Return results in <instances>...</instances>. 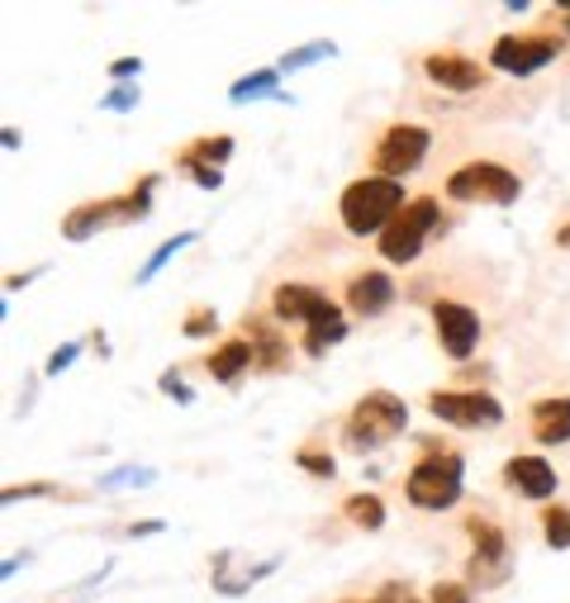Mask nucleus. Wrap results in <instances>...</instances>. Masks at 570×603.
<instances>
[{
	"label": "nucleus",
	"instance_id": "obj_5",
	"mask_svg": "<svg viewBox=\"0 0 570 603\" xmlns=\"http://www.w3.org/2000/svg\"><path fill=\"white\" fill-rule=\"evenodd\" d=\"M523 191V181L499 162H470L447 177V195L461 205H513Z\"/></svg>",
	"mask_w": 570,
	"mask_h": 603
},
{
	"label": "nucleus",
	"instance_id": "obj_14",
	"mask_svg": "<svg viewBox=\"0 0 570 603\" xmlns=\"http://www.w3.org/2000/svg\"><path fill=\"white\" fill-rule=\"evenodd\" d=\"M504 480L523 499H551L556 494V470H551V462H542V456H513L504 466Z\"/></svg>",
	"mask_w": 570,
	"mask_h": 603
},
{
	"label": "nucleus",
	"instance_id": "obj_11",
	"mask_svg": "<svg viewBox=\"0 0 570 603\" xmlns=\"http://www.w3.org/2000/svg\"><path fill=\"white\" fill-rule=\"evenodd\" d=\"M423 71L433 86H447V91H480L485 86V67H476L461 53H433L423 57Z\"/></svg>",
	"mask_w": 570,
	"mask_h": 603
},
{
	"label": "nucleus",
	"instance_id": "obj_30",
	"mask_svg": "<svg viewBox=\"0 0 570 603\" xmlns=\"http://www.w3.org/2000/svg\"><path fill=\"white\" fill-rule=\"evenodd\" d=\"M138 67H142V62H138V57H119V62H114L110 71H114V77H119V81H124V77H134V71H138Z\"/></svg>",
	"mask_w": 570,
	"mask_h": 603
},
{
	"label": "nucleus",
	"instance_id": "obj_4",
	"mask_svg": "<svg viewBox=\"0 0 570 603\" xmlns=\"http://www.w3.org/2000/svg\"><path fill=\"white\" fill-rule=\"evenodd\" d=\"M437 219H442V209H437L433 195L409 200V205L380 228V257H385V262H399V266L413 262L419 248H423V238L437 228Z\"/></svg>",
	"mask_w": 570,
	"mask_h": 603
},
{
	"label": "nucleus",
	"instance_id": "obj_13",
	"mask_svg": "<svg viewBox=\"0 0 570 603\" xmlns=\"http://www.w3.org/2000/svg\"><path fill=\"white\" fill-rule=\"evenodd\" d=\"M390 299H395V285L385 271H362V276L347 285V309L356 319H376V314L390 309Z\"/></svg>",
	"mask_w": 570,
	"mask_h": 603
},
{
	"label": "nucleus",
	"instance_id": "obj_20",
	"mask_svg": "<svg viewBox=\"0 0 570 603\" xmlns=\"http://www.w3.org/2000/svg\"><path fill=\"white\" fill-rule=\"evenodd\" d=\"M191 242H195V234H176L171 242H162V248H157V252L148 257V266L138 271V285H148V281L157 276V271H162V266H167V262H171V257H176L181 248H191Z\"/></svg>",
	"mask_w": 570,
	"mask_h": 603
},
{
	"label": "nucleus",
	"instance_id": "obj_8",
	"mask_svg": "<svg viewBox=\"0 0 570 603\" xmlns=\"http://www.w3.org/2000/svg\"><path fill=\"white\" fill-rule=\"evenodd\" d=\"M428 409H433V419L452 423V428H494V423H504V409H499V399H490V395L433 390Z\"/></svg>",
	"mask_w": 570,
	"mask_h": 603
},
{
	"label": "nucleus",
	"instance_id": "obj_23",
	"mask_svg": "<svg viewBox=\"0 0 570 603\" xmlns=\"http://www.w3.org/2000/svg\"><path fill=\"white\" fill-rule=\"evenodd\" d=\"M228 152H233V138H228V134H219V138H200L195 143V152H185V157H195V162H224V157Z\"/></svg>",
	"mask_w": 570,
	"mask_h": 603
},
{
	"label": "nucleus",
	"instance_id": "obj_10",
	"mask_svg": "<svg viewBox=\"0 0 570 603\" xmlns=\"http://www.w3.org/2000/svg\"><path fill=\"white\" fill-rule=\"evenodd\" d=\"M466 533L476 542V556H470V576H476V584H499L509 576L504 533H499L490 519H466Z\"/></svg>",
	"mask_w": 570,
	"mask_h": 603
},
{
	"label": "nucleus",
	"instance_id": "obj_31",
	"mask_svg": "<svg viewBox=\"0 0 570 603\" xmlns=\"http://www.w3.org/2000/svg\"><path fill=\"white\" fill-rule=\"evenodd\" d=\"M162 390H167V395H176V399H191V390H185V385H181L176 376H162Z\"/></svg>",
	"mask_w": 570,
	"mask_h": 603
},
{
	"label": "nucleus",
	"instance_id": "obj_22",
	"mask_svg": "<svg viewBox=\"0 0 570 603\" xmlns=\"http://www.w3.org/2000/svg\"><path fill=\"white\" fill-rule=\"evenodd\" d=\"M333 53H338L333 43H305V48H295V53H285V57H281V71H295V67L319 62V57H333Z\"/></svg>",
	"mask_w": 570,
	"mask_h": 603
},
{
	"label": "nucleus",
	"instance_id": "obj_27",
	"mask_svg": "<svg viewBox=\"0 0 570 603\" xmlns=\"http://www.w3.org/2000/svg\"><path fill=\"white\" fill-rule=\"evenodd\" d=\"M299 466L314 470V476H333V456H319V452H299Z\"/></svg>",
	"mask_w": 570,
	"mask_h": 603
},
{
	"label": "nucleus",
	"instance_id": "obj_3",
	"mask_svg": "<svg viewBox=\"0 0 570 603\" xmlns=\"http://www.w3.org/2000/svg\"><path fill=\"white\" fill-rule=\"evenodd\" d=\"M409 504L419 509H452L461 499V456L456 452H428L419 466L409 470V485H404Z\"/></svg>",
	"mask_w": 570,
	"mask_h": 603
},
{
	"label": "nucleus",
	"instance_id": "obj_28",
	"mask_svg": "<svg viewBox=\"0 0 570 603\" xmlns=\"http://www.w3.org/2000/svg\"><path fill=\"white\" fill-rule=\"evenodd\" d=\"M77 352H81L77 342H67V348H57V352L48 356V371H53V376H57V371H67L71 362H77Z\"/></svg>",
	"mask_w": 570,
	"mask_h": 603
},
{
	"label": "nucleus",
	"instance_id": "obj_25",
	"mask_svg": "<svg viewBox=\"0 0 570 603\" xmlns=\"http://www.w3.org/2000/svg\"><path fill=\"white\" fill-rule=\"evenodd\" d=\"M181 333H185V338H205V333H214V309H195L191 319L181 323Z\"/></svg>",
	"mask_w": 570,
	"mask_h": 603
},
{
	"label": "nucleus",
	"instance_id": "obj_1",
	"mask_svg": "<svg viewBox=\"0 0 570 603\" xmlns=\"http://www.w3.org/2000/svg\"><path fill=\"white\" fill-rule=\"evenodd\" d=\"M404 205H409L404 181H390V177H362V181H352L338 200L342 224H347V234H356V238H366V234L380 238V228L390 224Z\"/></svg>",
	"mask_w": 570,
	"mask_h": 603
},
{
	"label": "nucleus",
	"instance_id": "obj_18",
	"mask_svg": "<svg viewBox=\"0 0 570 603\" xmlns=\"http://www.w3.org/2000/svg\"><path fill=\"white\" fill-rule=\"evenodd\" d=\"M342 513L356 523V527H366V533H376V527H385V504L376 494H352L347 504H342Z\"/></svg>",
	"mask_w": 570,
	"mask_h": 603
},
{
	"label": "nucleus",
	"instance_id": "obj_6",
	"mask_svg": "<svg viewBox=\"0 0 570 603\" xmlns=\"http://www.w3.org/2000/svg\"><path fill=\"white\" fill-rule=\"evenodd\" d=\"M428 143H433V138H428V128H419V124L385 128L380 143H376V171H380V177H390V181L409 177V171L428 157Z\"/></svg>",
	"mask_w": 570,
	"mask_h": 603
},
{
	"label": "nucleus",
	"instance_id": "obj_26",
	"mask_svg": "<svg viewBox=\"0 0 570 603\" xmlns=\"http://www.w3.org/2000/svg\"><path fill=\"white\" fill-rule=\"evenodd\" d=\"M433 603H470V590L466 584H452V580H442V584H433V594H428Z\"/></svg>",
	"mask_w": 570,
	"mask_h": 603
},
{
	"label": "nucleus",
	"instance_id": "obj_33",
	"mask_svg": "<svg viewBox=\"0 0 570 603\" xmlns=\"http://www.w3.org/2000/svg\"><path fill=\"white\" fill-rule=\"evenodd\" d=\"M376 603H395V599H390V594H385V599H376Z\"/></svg>",
	"mask_w": 570,
	"mask_h": 603
},
{
	"label": "nucleus",
	"instance_id": "obj_34",
	"mask_svg": "<svg viewBox=\"0 0 570 603\" xmlns=\"http://www.w3.org/2000/svg\"><path fill=\"white\" fill-rule=\"evenodd\" d=\"M566 29H570V20H566Z\"/></svg>",
	"mask_w": 570,
	"mask_h": 603
},
{
	"label": "nucleus",
	"instance_id": "obj_12",
	"mask_svg": "<svg viewBox=\"0 0 570 603\" xmlns=\"http://www.w3.org/2000/svg\"><path fill=\"white\" fill-rule=\"evenodd\" d=\"M271 309H276V319H285V323H314V319H323V314L338 309V305H333V299H323L319 291H309V285H276Z\"/></svg>",
	"mask_w": 570,
	"mask_h": 603
},
{
	"label": "nucleus",
	"instance_id": "obj_2",
	"mask_svg": "<svg viewBox=\"0 0 570 603\" xmlns=\"http://www.w3.org/2000/svg\"><path fill=\"white\" fill-rule=\"evenodd\" d=\"M409 428V409L399 395H366L356 399V409L347 413V428H342V437H347V447L356 452H371V447H385V442H395L399 433Z\"/></svg>",
	"mask_w": 570,
	"mask_h": 603
},
{
	"label": "nucleus",
	"instance_id": "obj_21",
	"mask_svg": "<svg viewBox=\"0 0 570 603\" xmlns=\"http://www.w3.org/2000/svg\"><path fill=\"white\" fill-rule=\"evenodd\" d=\"M276 71L281 67H266V71H256V77H242V81H233V100H252V95H266V91H276Z\"/></svg>",
	"mask_w": 570,
	"mask_h": 603
},
{
	"label": "nucleus",
	"instance_id": "obj_7",
	"mask_svg": "<svg viewBox=\"0 0 570 603\" xmlns=\"http://www.w3.org/2000/svg\"><path fill=\"white\" fill-rule=\"evenodd\" d=\"M561 53V38L556 34H533V38H499L490 48V67L509 71V77H533V71L551 67V57Z\"/></svg>",
	"mask_w": 570,
	"mask_h": 603
},
{
	"label": "nucleus",
	"instance_id": "obj_29",
	"mask_svg": "<svg viewBox=\"0 0 570 603\" xmlns=\"http://www.w3.org/2000/svg\"><path fill=\"white\" fill-rule=\"evenodd\" d=\"M105 105H110V110H134V105H138V91H134V86H119V91H110Z\"/></svg>",
	"mask_w": 570,
	"mask_h": 603
},
{
	"label": "nucleus",
	"instance_id": "obj_9",
	"mask_svg": "<svg viewBox=\"0 0 570 603\" xmlns=\"http://www.w3.org/2000/svg\"><path fill=\"white\" fill-rule=\"evenodd\" d=\"M433 323H437L442 352H447L452 362H466V356L476 352V342H480V319H476V309L442 299V305H433Z\"/></svg>",
	"mask_w": 570,
	"mask_h": 603
},
{
	"label": "nucleus",
	"instance_id": "obj_16",
	"mask_svg": "<svg viewBox=\"0 0 570 603\" xmlns=\"http://www.w3.org/2000/svg\"><path fill=\"white\" fill-rule=\"evenodd\" d=\"M252 362H256L252 342H248V338H233V342H224V348L209 356V376L228 385V380H238V376H242V371H248Z\"/></svg>",
	"mask_w": 570,
	"mask_h": 603
},
{
	"label": "nucleus",
	"instance_id": "obj_32",
	"mask_svg": "<svg viewBox=\"0 0 570 603\" xmlns=\"http://www.w3.org/2000/svg\"><path fill=\"white\" fill-rule=\"evenodd\" d=\"M556 242H561V248H570V228H561V234H556Z\"/></svg>",
	"mask_w": 570,
	"mask_h": 603
},
{
	"label": "nucleus",
	"instance_id": "obj_19",
	"mask_svg": "<svg viewBox=\"0 0 570 603\" xmlns=\"http://www.w3.org/2000/svg\"><path fill=\"white\" fill-rule=\"evenodd\" d=\"M542 537H547V547L566 551V547H570V509L551 504L547 513H542Z\"/></svg>",
	"mask_w": 570,
	"mask_h": 603
},
{
	"label": "nucleus",
	"instance_id": "obj_24",
	"mask_svg": "<svg viewBox=\"0 0 570 603\" xmlns=\"http://www.w3.org/2000/svg\"><path fill=\"white\" fill-rule=\"evenodd\" d=\"M185 171H191L195 185H205V191H219V185H224L219 167H205V162H195V157H185Z\"/></svg>",
	"mask_w": 570,
	"mask_h": 603
},
{
	"label": "nucleus",
	"instance_id": "obj_17",
	"mask_svg": "<svg viewBox=\"0 0 570 603\" xmlns=\"http://www.w3.org/2000/svg\"><path fill=\"white\" fill-rule=\"evenodd\" d=\"M342 338H347V323H342V314H338V309H328L323 319H314V323H309L305 352H309V356H323L328 348H338Z\"/></svg>",
	"mask_w": 570,
	"mask_h": 603
},
{
	"label": "nucleus",
	"instance_id": "obj_15",
	"mask_svg": "<svg viewBox=\"0 0 570 603\" xmlns=\"http://www.w3.org/2000/svg\"><path fill=\"white\" fill-rule=\"evenodd\" d=\"M533 437L542 442V447H556V442L570 437V395L537 399L533 405Z\"/></svg>",
	"mask_w": 570,
	"mask_h": 603
}]
</instances>
